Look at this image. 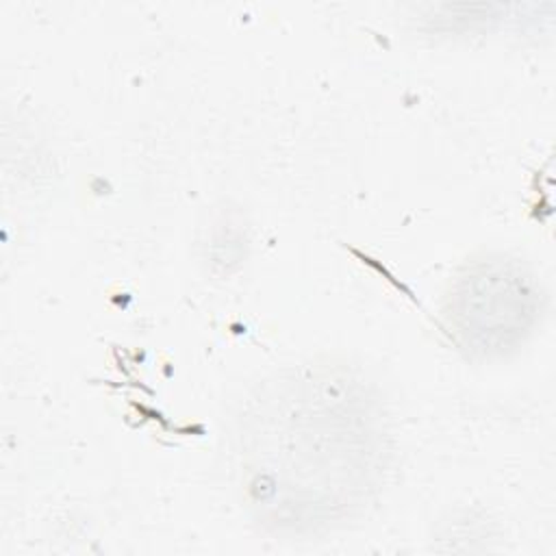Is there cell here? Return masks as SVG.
Segmentation results:
<instances>
[{
    "label": "cell",
    "mask_w": 556,
    "mask_h": 556,
    "mask_svg": "<svg viewBox=\"0 0 556 556\" xmlns=\"http://www.w3.org/2000/svg\"><path fill=\"white\" fill-rule=\"evenodd\" d=\"M534 311V295L530 293L521 274H508L504 267L482 271L467 280L458 293V332L482 348H502L508 337L523 330Z\"/></svg>",
    "instance_id": "cell-1"
}]
</instances>
